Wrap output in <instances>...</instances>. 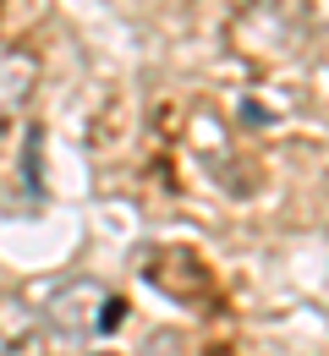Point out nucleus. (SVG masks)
<instances>
[{
    "instance_id": "nucleus-2",
    "label": "nucleus",
    "mask_w": 329,
    "mask_h": 356,
    "mask_svg": "<svg viewBox=\"0 0 329 356\" xmlns=\"http://www.w3.org/2000/svg\"><path fill=\"white\" fill-rule=\"evenodd\" d=\"M33 83H39V60L33 55H0V127L28 104V93H33Z\"/></svg>"
},
{
    "instance_id": "nucleus-1",
    "label": "nucleus",
    "mask_w": 329,
    "mask_h": 356,
    "mask_svg": "<svg viewBox=\"0 0 329 356\" xmlns=\"http://www.w3.org/2000/svg\"><path fill=\"white\" fill-rule=\"evenodd\" d=\"M104 307H110V296L99 291L94 280H72V285L55 296V307H49L55 340H88V334H104Z\"/></svg>"
}]
</instances>
